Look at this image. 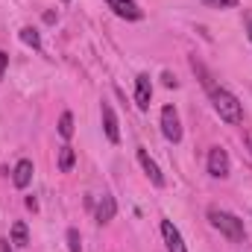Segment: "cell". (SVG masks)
Here are the masks:
<instances>
[{"mask_svg": "<svg viewBox=\"0 0 252 252\" xmlns=\"http://www.w3.org/2000/svg\"><path fill=\"white\" fill-rule=\"evenodd\" d=\"M211 100H214L217 115H220L226 124H241V121H244V106H241V100H238L232 91L214 85V88H211Z\"/></svg>", "mask_w": 252, "mask_h": 252, "instance_id": "6da1fadb", "label": "cell"}, {"mask_svg": "<svg viewBox=\"0 0 252 252\" xmlns=\"http://www.w3.org/2000/svg\"><path fill=\"white\" fill-rule=\"evenodd\" d=\"M208 220H211V226L214 229H220L229 241H244L247 238V229H244V220H238L235 214H229V211H223V208H208Z\"/></svg>", "mask_w": 252, "mask_h": 252, "instance_id": "7a4b0ae2", "label": "cell"}, {"mask_svg": "<svg viewBox=\"0 0 252 252\" xmlns=\"http://www.w3.org/2000/svg\"><path fill=\"white\" fill-rule=\"evenodd\" d=\"M161 132H164V138H167V141H173V144H179V141H182L179 112H176L173 106H164V109H161Z\"/></svg>", "mask_w": 252, "mask_h": 252, "instance_id": "3957f363", "label": "cell"}, {"mask_svg": "<svg viewBox=\"0 0 252 252\" xmlns=\"http://www.w3.org/2000/svg\"><path fill=\"white\" fill-rule=\"evenodd\" d=\"M229 153L223 150V147H211L208 150V173L214 176V179H226L229 176Z\"/></svg>", "mask_w": 252, "mask_h": 252, "instance_id": "277c9868", "label": "cell"}, {"mask_svg": "<svg viewBox=\"0 0 252 252\" xmlns=\"http://www.w3.org/2000/svg\"><path fill=\"white\" fill-rule=\"evenodd\" d=\"M150 100H153V82H150L147 73H138L135 76V106L150 109Z\"/></svg>", "mask_w": 252, "mask_h": 252, "instance_id": "5b68a950", "label": "cell"}, {"mask_svg": "<svg viewBox=\"0 0 252 252\" xmlns=\"http://www.w3.org/2000/svg\"><path fill=\"white\" fill-rule=\"evenodd\" d=\"M100 112H103V129H106V138H109L112 144H118V141H121V126H118V115H115V109H112L109 103H103Z\"/></svg>", "mask_w": 252, "mask_h": 252, "instance_id": "8992f818", "label": "cell"}, {"mask_svg": "<svg viewBox=\"0 0 252 252\" xmlns=\"http://www.w3.org/2000/svg\"><path fill=\"white\" fill-rule=\"evenodd\" d=\"M138 161H141V167H144V173L150 176V182L156 185V188H161L164 185V176H161V170H158V164L150 158V153L144 150V147H138Z\"/></svg>", "mask_w": 252, "mask_h": 252, "instance_id": "52a82bcc", "label": "cell"}, {"mask_svg": "<svg viewBox=\"0 0 252 252\" xmlns=\"http://www.w3.org/2000/svg\"><path fill=\"white\" fill-rule=\"evenodd\" d=\"M161 235H164L167 252H188V250H185V241H182V235H179V229H176L170 220H161Z\"/></svg>", "mask_w": 252, "mask_h": 252, "instance_id": "ba28073f", "label": "cell"}, {"mask_svg": "<svg viewBox=\"0 0 252 252\" xmlns=\"http://www.w3.org/2000/svg\"><path fill=\"white\" fill-rule=\"evenodd\" d=\"M121 18H126V21H141L144 18V12H141V6L135 3V0H106Z\"/></svg>", "mask_w": 252, "mask_h": 252, "instance_id": "9c48e42d", "label": "cell"}, {"mask_svg": "<svg viewBox=\"0 0 252 252\" xmlns=\"http://www.w3.org/2000/svg\"><path fill=\"white\" fill-rule=\"evenodd\" d=\"M115 214H118L115 196L112 193H103L100 202H97V223H109V220H115Z\"/></svg>", "mask_w": 252, "mask_h": 252, "instance_id": "30bf717a", "label": "cell"}, {"mask_svg": "<svg viewBox=\"0 0 252 252\" xmlns=\"http://www.w3.org/2000/svg\"><path fill=\"white\" fill-rule=\"evenodd\" d=\"M12 182H15V188H27V185L32 182V161H30V158H21V161L15 164Z\"/></svg>", "mask_w": 252, "mask_h": 252, "instance_id": "8fae6325", "label": "cell"}, {"mask_svg": "<svg viewBox=\"0 0 252 252\" xmlns=\"http://www.w3.org/2000/svg\"><path fill=\"white\" fill-rule=\"evenodd\" d=\"M73 164H76V150H73L70 144H64L62 150H59V170H62V173H70Z\"/></svg>", "mask_w": 252, "mask_h": 252, "instance_id": "7c38bea8", "label": "cell"}, {"mask_svg": "<svg viewBox=\"0 0 252 252\" xmlns=\"http://www.w3.org/2000/svg\"><path fill=\"white\" fill-rule=\"evenodd\" d=\"M12 244L15 247H30V232H27V223H15L12 226Z\"/></svg>", "mask_w": 252, "mask_h": 252, "instance_id": "4fadbf2b", "label": "cell"}, {"mask_svg": "<svg viewBox=\"0 0 252 252\" xmlns=\"http://www.w3.org/2000/svg\"><path fill=\"white\" fill-rule=\"evenodd\" d=\"M21 41H24V44H30L32 50H38V47H41V35H38L32 27H24V30H21Z\"/></svg>", "mask_w": 252, "mask_h": 252, "instance_id": "5bb4252c", "label": "cell"}, {"mask_svg": "<svg viewBox=\"0 0 252 252\" xmlns=\"http://www.w3.org/2000/svg\"><path fill=\"white\" fill-rule=\"evenodd\" d=\"M59 135H62L64 141L73 135V115H70V112H64L62 118H59Z\"/></svg>", "mask_w": 252, "mask_h": 252, "instance_id": "9a60e30c", "label": "cell"}, {"mask_svg": "<svg viewBox=\"0 0 252 252\" xmlns=\"http://www.w3.org/2000/svg\"><path fill=\"white\" fill-rule=\"evenodd\" d=\"M67 250L70 252L82 250V241H79V232H76V229H67Z\"/></svg>", "mask_w": 252, "mask_h": 252, "instance_id": "2e32d148", "label": "cell"}, {"mask_svg": "<svg viewBox=\"0 0 252 252\" xmlns=\"http://www.w3.org/2000/svg\"><path fill=\"white\" fill-rule=\"evenodd\" d=\"M205 6H214V9H229V6H238V0H202Z\"/></svg>", "mask_w": 252, "mask_h": 252, "instance_id": "e0dca14e", "label": "cell"}, {"mask_svg": "<svg viewBox=\"0 0 252 252\" xmlns=\"http://www.w3.org/2000/svg\"><path fill=\"white\" fill-rule=\"evenodd\" d=\"M6 64H9V53H0V79H3V73H6Z\"/></svg>", "mask_w": 252, "mask_h": 252, "instance_id": "ac0fdd59", "label": "cell"}, {"mask_svg": "<svg viewBox=\"0 0 252 252\" xmlns=\"http://www.w3.org/2000/svg\"><path fill=\"white\" fill-rule=\"evenodd\" d=\"M161 79H164V85H167V88H173V85H176V79H173V73H164Z\"/></svg>", "mask_w": 252, "mask_h": 252, "instance_id": "d6986e66", "label": "cell"}, {"mask_svg": "<svg viewBox=\"0 0 252 252\" xmlns=\"http://www.w3.org/2000/svg\"><path fill=\"white\" fill-rule=\"evenodd\" d=\"M0 252H12L9 250V241H0Z\"/></svg>", "mask_w": 252, "mask_h": 252, "instance_id": "ffe728a7", "label": "cell"}, {"mask_svg": "<svg viewBox=\"0 0 252 252\" xmlns=\"http://www.w3.org/2000/svg\"><path fill=\"white\" fill-rule=\"evenodd\" d=\"M250 38H252V21H250Z\"/></svg>", "mask_w": 252, "mask_h": 252, "instance_id": "44dd1931", "label": "cell"}]
</instances>
